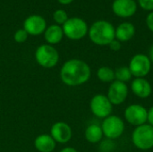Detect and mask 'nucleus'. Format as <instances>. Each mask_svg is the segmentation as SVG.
I'll return each mask as SVG.
<instances>
[{"instance_id": "412c9836", "label": "nucleus", "mask_w": 153, "mask_h": 152, "mask_svg": "<svg viewBox=\"0 0 153 152\" xmlns=\"http://www.w3.org/2000/svg\"><path fill=\"white\" fill-rule=\"evenodd\" d=\"M53 18H54V21L56 22L57 25H63L68 20V15L65 10L57 9L54 12Z\"/></svg>"}, {"instance_id": "c85d7f7f", "label": "nucleus", "mask_w": 153, "mask_h": 152, "mask_svg": "<svg viewBox=\"0 0 153 152\" xmlns=\"http://www.w3.org/2000/svg\"><path fill=\"white\" fill-rule=\"evenodd\" d=\"M148 56L151 59L152 63H153V45H152V47H151V48L149 50V56Z\"/></svg>"}, {"instance_id": "5701e85b", "label": "nucleus", "mask_w": 153, "mask_h": 152, "mask_svg": "<svg viewBox=\"0 0 153 152\" xmlns=\"http://www.w3.org/2000/svg\"><path fill=\"white\" fill-rule=\"evenodd\" d=\"M114 142H112V140H107L102 142L101 145H100V151L103 152H110L114 151Z\"/></svg>"}, {"instance_id": "a878e982", "label": "nucleus", "mask_w": 153, "mask_h": 152, "mask_svg": "<svg viewBox=\"0 0 153 152\" xmlns=\"http://www.w3.org/2000/svg\"><path fill=\"white\" fill-rule=\"evenodd\" d=\"M108 47H109V48H110L111 50H113V51H118V50H120V48H121V42L115 39L113 41H111V43L108 45Z\"/></svg>"}, {"instance_id": "9d476101", "label": "nucleus", "mask_w": 153, "mask_h": 152, "mask_svg": "<svg viewBox=\"0 0 153 152\" xmlns=\"http://www.w3.org/2000/svg\"><path fill=\"white\" fill-rule=\"evenodd\" d=\"M128 93L129 90L126 83L115 80L110 83L108 87L107 97L112 105L117 106L123 104L126 101L128 97Z\"/></svg>"}, {"instance_id": "f3484780", "label": "nucleus", "mask_w": 153, "mask_h": 152, "mask_svg": "<svg viewBox=\"0 0 153 152\" xmlns=\"http://www.w3.org/2000/svg\"><path fill=\"white\" fill-rule=\"evenodd\" d=\"M34 146L39 152H52L56 148V142L49 134H40L36 137Z\"/></svg>"}, {"instance_id": "f257e3e1", "label": "nucleus", "mask_w": 153, "mask_h": 152, "mask_svg": "<svg viewBox=\"0 0 153 152\" xmlns=\"http://www.w3.org/2000/svg\"><path fill=\"white\" fill-rule=\"evenodd\" d=\"M91 74L90 65L83 60L73 58L67 60L61 67L60 78L67 86H79L87 82Z\"/></svg>"}, {"instance_id": "6ab92c4d", "label": "nucleus", "mask_w": 153, "mask_h": 152, "mask_svg": "<svg viewBox=\"0 0 153 152\" xmlns=\"http://www.w3.org/2000/svg\"><path fill=\"white\" fill-rule=\"evenodd\" d=\"M97 77L102 82L111 83L116 80L115 70H113L108 66H101L97 71Z\"/></svg>"}, {"instance_id": "bb28decb", "label": "nucleus", "mask_w": 153, "mask_h": 152, "mask_svg": "<svg viewBox=\"0 0 153 152\" xmlns=\"http://www.w3.org/2000/svg\"><path fill=\"white\" fill-rule=\"evenodd\" d=\"M147 123L153 127V106L147 110Z\"/></svg>"}, {"instance_id": "6e6552de", "label": "nucleus", "mask_w": 153, "mask_h": 152, "mask_svg": "<svg viewBox=\"0 0 153 152\" xmlns=\"http://www.w3.org/2000/svg\"><path fill=\"white\" fill-rule=\"evenodd\" d=\"M90 108L91 113L99 117L105 119L109 116L113 111V105L104 94H96L92 97L90 102Z\"/></svg>"}, {"instance_id": "dca6fc26", "label": "nucleus", "mask_w": 153, "mask_h": 152, "mask_svg": "<svg viewBox=\"0 0 153 152\" xmlns=\"http://www.w3.org/2000/svg\"><path fill=\"white\" fill-rule=\"evenodd\" d=\"M64 31L62 29V26L57 24H52L48 27H47L45 32H44V38L45 40L48 42V45H55L58 44L64 37Z\"/></svg>"}, {"instance_id": "393cba45", "label": "nucleus", "mask_w": 153, "mask_h": 152, "mask_svg": "<svg viewBox=\"0 0 153 152\" xmlns=\"http://www.w3.org/2000/svg\"><path fill=\"white\" fill-rule=\"evenodd\" d=\"M146 25L148 27V29L153 32V11L150 12L146 17Z\"/></svg>"}, {"instance_id": "2eb2a0df", "label": "nucleus", "mask_w": 153, "mask_h": 152, "mask_svg": "<svg viewBox=\"0 0 153 152\" xmlns=\"http://www.w3.org/2000/svg\"><path fill=\"white\" fill-rule=\"evenodd\" d=\"M135 31V27L132 22H124L116 28L115 37L120 42H127L134 37Z\"/></svg>"}, {"instance_id": "7ed1b4c3", "label": "nucleus", "mask_w": 153, "mask_h": 152, "mask_svg": "<svg viewBox=\"0 0 153 152\" xmlns=\"http://www.w3.org/2000/svg\"><path fill=\"white\" fill-rule=\"evenodd\" d=\"M64 35L72 40L83 39L89 31L87 22L80 17H71L62 25Z\"/></svg>"}, {"instance_id": "c756f323", "label": "nucleus", "mask_w": 153, "mask_h": 152, "mask_svg": "<svg viewBox=\"0 0 153 152\" xmlns=\"http://www.w3.org/2000/svg\"><path fill=\"white\" fill-rule=\"evenodd\" d=\"M60 4H71L74 0H57Z\"/></svg>"}, {"instance_id": "a211bd4d", "label": "nucleus", "mask_w": 153, "mask_h": 152, "mask_svg": "<svg viewBox=\"0 0 153 152\" xmlns=\"http://www.w3.org/2000/svg\"><path fill=\"white\" fill-rule=\"evenodd\" d=\"M85 139L88 142L96 144L99 143L104 137L101 126L97 124H91L85 129L84 132Z\"/></svg>"}, {"instance_id": "0eeeda50", "label": "nucleus", "mask_w": 153, "mask_h": 152, "mask_svg": "<svg viewBox=\"0 0 153 152\" xmlns=\"http://www.w3.org/2000/svg\"><path fill=\"white\" fill-rule=\"evenodd\" d=\"M152 64L147 55L136 54L131 58L128 68L134 78H145L152 70Z\"/></svg>"}, {"instance_id": "aec40b11", "label": "nucleus", "mask_w": 153, "mask_h": 152, "mask_svg": "<svg viewBox=\"0 0 153 152\" xmlns=\"http://www.w3.org/2000/svg\"><path fill=\"white\" fill-rule=\"evenodd\" d=\"M132 73L128 66H121L115 70V79L116 81L126 83L132 80Z\"/></svg>"}, {"instance_id": "20e7f679", "label": "nucleus", "mask_w": 153, "mask_h": 152, "mask_svg": "<svg viewBox=\"0 0 153 152\" xmlns=\"http://www.w3.org/2000/svg\"><path fill=\"white\" fill-rule=\"evenodd\" d=\"M133 144L141 151L153 148V127L149 124L135 127L132 133Z\"/></svg>"}, {"instance_id": "423d86ee", "label": "nucleus", "mask_w": 153, "mask_h": 152, "mask_svg": "<svg viewBox=\"0 0 153 152\" xmlns=\"http://www.w3.org/2000/svg\"><path fill=\"white\" fill-rule=\"evenodd\" d=\"M35 59L40 66L44 68H53L58 63L59 54L53 46L44 44L37 48Z\"/></svg>"}, {"instance_id": "f8f14e48", "label": "nucleus", "mask_w": 153, "mask_h": 152, "mask_svg": "<svg viewBox=\"0 0 153 152\" xmlns=\"http://www.w3.org/2000/svg\"><path fill=\"white\" fill-rule=\"evenodd\" d=\"M138 4L135 0H114L112 3L113 13L121 18H129L135 14Z\"/></svg>"}, {"instance_id": "1a4fd4ad", "label": "nucleus", "mask_w": 153, "mask_h": 152, "mask_svg": "<svg viewBox=\"0 0 153 152\" xmlns=\"http://www.w3.org/2000/svg\"><path fill=\"white\" fill-rule=\"evenodd\" d=\"M124 116L128 124L135 127L147 124V109L140 104L128 106L124 112Z\"/></svg>"}, {"instance_id": "4be33fe9", "label": "nucleus", "mask_w": 153, "mask_h": 152, "mask_svg": "<svg viewBox=\"0 0 153 152\" xmlns=\"http://www.w3.org/2000/svg\"><path fill=\"white\" fill-rule=\"evenodd\" d=\"M29 34L24 29H19L15 31L13 35V39L17 43H23L27 40Z\"/></svg>"}, {"instance_id": "ddd939ff", "label": "nucleus", "mask_w": 153, "mask_h": 152, "mask_svg": "<svg viewBox=\"0 0 153 152\" xmlns=\"http://www.w3.org/2000/svg\"><path fill=\"white\" fill-rule=\"evenodd\" d=\"M50 135L56 142L64 144L67 143L72 139L73 132L68 124L65 122H57L52 125Z\"/></svg>"}, {"instance_id": "f03ea898", "label": "nucleus", "mask_w": 153, "mask_h": 152, "mask_svg": "<svg viewBox=\"0 0 153 152\" xmlns=\"http://www.w3.org/2000/svg\"><path fill=\"white\" fill-rule=\"evenodd\" d=\"M115 30L116 28L111 22L99 20L91 25L88 35L92 43L98 46H108L116 39Z\"/></svg>"}, {"instance_id": "4468645a", "label": "nucleus", "mask_w": 153, "mask_h": 152, "mask_svg": "<svg viewBox=\"0 0 153 152\" xmlns=\"http://www.w3.org/2000/svg\"><path fill=\"white\" fill-rule=\"evenodd\" d=\"M131 90L140 99H147L152 95V87L145 78H134L131 82Z\"/></svg>"}, {"instance_id": "b1692460", "label": "nucleus", "mask_w": 153, "mask_h": 152, "mask_svg": "<svg viewBox=\"0 0 153 152\" xmlns=\"http://www.w3.org/2000/svg\"><path fill=\"white\" fill-rule=\"evenodd\" d=\"M137 4L146 11H153V0H137Z\"/></svg>"}, {"instance_id": "39448f33", "label": "nucleus", "mask_w": 153, "mask_h": 152, "mask_svg": "<svg viewBox=\"0 0 153 152\" xmlns=\"http://www.w3.org/2000/svg\"><path fill=\"white\" fill-rule=\"evenodd\" d=\"M100 126L104 136L107 139L112 141L121 137L126 128L124 120L121 117L114 115H110L109 116L103 119Z\"/></svg>"}, {"instance_id": "cd10ccee", "label": "nucleus", "mask_w": 153, "mask_h": 152, "mask_svg": "<svg viewBox=\"0 0 153 152\" xmlns=\"http://www.w3.org/2000/svg\"><path fill=\"white\" fill-rule=\"evenodd\" d=\"M60 152H78L77 150H75L74 148H72V147H66L63 150H61Z\"/></svg>"}, {"instance_id": "9b49d317", "label": "nucleus", "mask_w": 153, "mask_h": 152, "mask_svg": "<svg viewBox=\"0 0 153 152\" xmlns=\"http://www.w3.org/2000/svg\"><path fill=\"white\" fill-rule=\"evenodd\" d=\"M23 29L29 35L39 36L45 32L47 29V22L43 16L39 14H32L24 20Z\"/></svg>"}]
</instances>
